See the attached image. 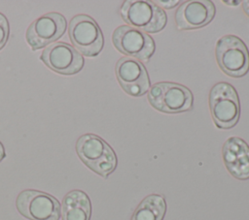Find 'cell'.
<instances>
[{
  "mask_svg": "<svg viewBox=\"0 0 249 220\" xmlns=\"http://www.w3.org/2000/svg\"><path fill=\"white\" fill-rule=\"evenodd\" d=\"M76 151L82 162L102 177L106 178L117 167L115 151L97 135L81 136L76 142Z\"/></svg>",
  "mask_w": 249,
  "mask_h": 220,
  "instance_id": "1",
  "label": "cell"
},
{
  "mask_svg": "<svg viewBox=\"0 0 249 220\" xmlns=\"http://www.w3.org/2000/svg\"><path fill=\"white\" fill-rule=\"evenodd\" d=\"M209 109L218 128H232L240 116V103L234 87L225 81L216 83L209 93Z\"/></svg>",
  "mask_w": 249,
  "mask_h": 220,
  "instance_id": "2",
  "label": "cell"
},
{
  "mask_svg": "<svg viewBox=\"0 0 249 220\" xmlns=\"http://www.w3.org/2000/svg\"><path fill=\"white\" fill-rule=\"evenodd\" d=\"M121 15L128 26L147 33L161 31L167 22L165 12L152 1L126 0L122 5Z\"/></svg>",
  "mask_w": 249,
  "mask_h": 220,
  "instance_id": "3",
  "label": "cell"
},
{
  "mask_svg": "<svg viewBox=\"0 0 249 220\" xmlns=\"http://www.w3.org/2000/svg\"><path fill=\"white\" fill-rule=\"evenodd\" d=\"M151 106L165 113H179L193 108V94L184 85L175 82H158L148 90Z\"/></svg>",
  "mask_w": 249,
  "mask_h": 220,
  "instance_id": "4",
  "label": "cell"
},
{
  "mask_svg": "<svg viewBox=\"0 0 249 220\" xmlns=\"http://www.w3.org/2000/svg\"><path fill=\"white\" fill-rule=\"evenodd\" d=\"M216 59L220 69L231 78H240L249 71V51L243 41L226 35L216 44Z\"/></svg>",
  "mask_w": 249,
  "mask_h": 220,
  "instance_id": "5",
  "label": "cell"
},
{
  "mask_svg": "<svg viewBox=\"0 0 249 220\" xmlns=\"http://www.w3.org/2000/svg\"><path fill=\"white\" fill-rule=\"evenodd\" d=\"M18 211L30 220H59L61 207L59 202L52 195L37 191L23 190L16 200Z\"/></svg>",
  "mask_w": 249,
  "mask_h": 220,
  "instance_id": "6",
  "label": "cell"
},
{
  "mask_svg": "<svg viewBox=\"0 0 249 220\" xmlns=\"http://www.w3.org/2000/svg\"><path fill=\"white\" fill-rule=\"evenodd\" d=\"M69 38L86 56H96L103 47V35L96 21L87 15L75 16L69 23Z\"/></svg>",
  "mask_w": 249,
  "mask_h": 220,
  "instance_id": "7",
  "label": "cell"
},
{
  "mask_svg": "<svg viewBox=\"0 0 249 220\" xmlns=\"http://www.w3.org/2000/svg\"><path fill=\"white\" fill-rule=\"evenodd\" d=\"M115 47L127 57L148 61L155 51V42L145 32L128 25H121L112 35Z\"/></svg>",
  "mask_w": 249,
  "mask_h": 220,
  "instance_id": "8",
  "label": "cell"
},
{
  "mask_svg": "<svg viewBox=\"0 0 249 220\" xmlns=\"http://www.w3.org/2000/svg\"><path fill=\"white\" fill-rule=\"evenodd\" d=\"M66 19L59 13H49L35 19L26 30V41L33 50L59 39L65 32Z\"/></svg>",
  "mask_w": 249,
  "mask_h": 220,
  "instance_id": "9",
  "label": "cell"
},
{
  "mask_svg": "<svg viewBox=\"0 0 249 220\" xmlns=\"http://www.w3.org/2000/svg\"><path fill=\"white\" fill-rule=\"evenodd\" d=\"M116 77L124 91L140 97L150 89V79L144 65L137 59L122 57L116 64Z\"/></svg>",
  "mask_w": 249,
  "mask_h": 220,
  "instance_id": "10",
  "label": "cell"
},
{
  "mask_svg": "<svg viewBox=\"0 0 249 220\" xmlns=\"http://www.w3.org/2000/svg\"><path fill=\"white\" fill-rule=\"evenodd\" d=\"M41 60L53 71L61 75H74L84 66V58L72 46L66 43H54L47 47Z\"/></svg>",
  "mask_w": 249,
  "mask_h": 220,
  "instance_id": "11",
  "label": "cell"
},
{
  "mask_svg": "<svg viewBox=\"0 0 249 220\" xmlns=\"http://www.w3.org/2000/svg\"><path fill=\"white\" fill-rule=\"evenodd\" d=\"M215 16V6L209 0H189L183 2L175 13L179 29H197L208 24Z\"/></svg>",
  "mask_w": 249,
  "mask_h": 220,
  "instance_id": "12",
  "label": "cell"
},
{
  "mask_svg": "<svg viewBox=\"0 0 249 220\" xmlns=\"http://www.w3.org/2000/svg\"><path fill=\"white\" fill-rule=\"evenodd\" d=\"M222 157L228 172L235 178H249V145L238 138H229L222 148Z\"/></svg>",
  "mask_w": 249,
  "mask_h": 220,
  "instance_id": "13",
  "label": "cell"
},
{
  "mask_svg": "<svg viewBox=\"0 0 249 220\" xmlns=\"http://www.w3.org/2000/svg\"><path fill=\"white\" fill-rule=\"evenodd\" d=\"M91 204L89 196L81 190L68 192L62 200V220H89Z\"/></svg>",
  "mask_w": 249,
  "mask_h": 220,
  "instance_id": "14",
  "label": "cell"
},
{
  "mask_svg": "<svg viewBox=\"0 0 249 220\" xmlns=\"http://www.w3.org/2000/svg\"><path fill=\"white\" fill-rule=\"evenodd\" d=\"M166 203L161 195L152 194L144 198L134 210L131 220H162Z\"/></svg>",
  "mask_w": 249,
  "mask_h": 220,
  "instance_id": "15",
  "label": "cell"
},
{
  "mask_svg": "<svg viewBox=\"0 0 249 220\" xmlns=\"http://www.w3.org/2000/svg\"><path fill=\"white\" fill-rule=\"evenodd\" d=\"M9 37V23L6 16L0 13V49L5 46Z\"/></svg>",
  "mask_w": 249,
  "mask_h": 220,
  "instance_id": "16",
  "label": "cell"
},
{
  "mask_svg": "<svg viewBox=\"0 0 249 220\" xmlns=\"http://www.w3.org/2000/svg\"><path fill=\"white\" fill-rule=\"evenodd\" d=\"M154 3H155V4H160V6L165 8V9H171V8L175 7V6L179 3V1H177V0H175V1H170V0H168V1H163V0H160V1H156V2H154Z\"/></svg>",
  "mask_w": 249,
  "mask_h": 220,
  "instance_id": "17",
  "label": "cell"
},
{
  "mask_svg": "<svg viewBox=\"0 0 249 220\" xmlns=\"http://www.w3.org/2000/svg\"><path fill=\"white\" fill-rule=\"evenodd\" d=\"M242 9L244 13L249 16V0H245L242 2Z\"/></svg>",
  "mask_w": 249,
  "mask_h": 220,
  "instance_id": "18",
  "label": "cell"
},
{
  "mask_svg": "<svg viewBox=\"0 0 249 220\" xmlns=\"http://www.w3.org/2000/svg\"><path fill=\"white\" fill-rule=\"evenodd\" d=\"M4 157H5V149L2 142L0 141V162L4 159Z\"/></svg>",
  "mask_w": 249,
  "mask_h": 220,
  "instance_id": "19",
  "label": "cell"
},
{
  "mask_svg": "<svg viewBox=\"0 0 249 220\" xmlns=\"http://www.w3.org/2000/svg\"><path fill=\"white\" fill-rule=\"evenodd\" d=\"M225 2H226V1H225ZM226 3H231V4H238L239 2H238V1H233V2H232V1H231V2H226Z\"/></svg>",
  "mask_w": 249,
  "mask_h": 220,
  "instance_id": "20",
  "label": "cell"
}]
</instances>
